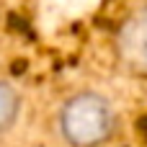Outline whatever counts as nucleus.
I'll return each mask as SVG.
<instances>
[{"label":"nucleus","instance_id":"obj_2","mask_svg":"<svg viewBox=\"0 0 147 147\" xmlns=\"http://www.w3.org/2000/svg\"><path fill=\"white\" fill-rule=\"evenodd\" d=\"M114 62L132 78L147 80V0L132 3L111 36Z\"/></svg>","mask_w":147,"mask_h":147},{"label":"nucleus","instance_id":"obj_1","mask_svg":"<svg viewBox=\"0 0 147 147\" xmlns=\"http://www.w3.org/2000/svg\"><path fill=\"white\" fill-rule=\"evenodd\" d=\"M54 124L65 147H109L119 132V111L106 93L83 88L59 103Z\"/></svg>","mask_w":147,"mask_h":147},{"label":"nucleus","instance_id":"obj_3","mask_svg":"<svg viewBox=\"0 0 147 147\" xmlns=\"http://www.w3.org/2000/svg\"><path fill=\"white\" fill-rule=\"evenodd\" d=\"M21 111H23V98L18 88L10 85L8 80H0V137L16 127V121L21 119Z\"/></svg>","mask_w":147,"mask_h":147}]
</instances>
